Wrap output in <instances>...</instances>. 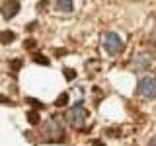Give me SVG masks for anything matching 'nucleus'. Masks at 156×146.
<instances>
[{
	"mask_svg": "<svg viewBox=\"0 0 156 146\" xmlns=\"http://www.w3.org/2000/svg\"><path fill=\"white\" fill-rule=\"evenodd\" d=\"M66 123L72 127V129H84L88 123V109L84 107V101H76L72 107H68L66 115H65Z\"/></svg>",
	"mask_w": 156,
	"mask_h": 146,
	"instance_id": "obj_1",
	"label": "nucleus"
},
{
	"mask_svg": "<svg viewBox=\"0 0 156 146\" xmlns=\"http://www.w3.org/2000/svg\"><path fill=\"white\" fill-rule=\"evenodd\" d=\"M43 134H47V140H51V142H61V140H65V136H62L61 117L53 115L51 119L45 123V127H43Z\"/></svg>",
	"mask_w": 156,
	"mask_h": 146,
	"instance_id": "obj_2",
	"label": "nucleus"
},
{
	"mask_svg": "<svg viewBox=\"0 0 156 146\" xmlns=\"http://www.w3.org/2000/svg\"><path fill=\"white\" fill-rule=\"evenodd\" d=\"M104 47H105V51L109 53L111 57H117V55H121V53H123L125 43H123V39L119 37V33L105 31L104 33Z\"/></svg>",
	"mask_w": 156,
	"mask_h": 146,
	"instance_id": "obj_3",
	"label": "nucleus"
},
{
	"mask_svg": "<svg viewBox=\"0 0 156 146\" xmlns=\"http://www.w3.org/2000/svg\"><path fill=\"white\" fill-rule=\"evenodd\" d=\"M136 94L140 97H146V99H150V97L156 96V76H144L139 80V84H136Z\"/></svg>",
	"mask_w": 156,
	"mask_h": 146,
	"instance_id": "obj_4",
	"label": "nucleus"
},
{
	"mask_svg": "<svg viewBox=\"0 0 156 146\" xmlns=\"http://www.w3.org/2000/svg\"><path fill=\"white\" fill-rule=\"evenodd\" d=\"M150 64H152V58H150L148 55H144V53H139V55H135V57H133V61H131V66H133L136 72H144V70H148Z\"/></svg>",
	"mask_w": 156,
	"mask_h": 146,
	"instance_id": "obj_5",
	"label": "nucleus"
},
{
	"mask_svg": "<svg viewBox=\"0 0 156 146\" xmlns=\"http://www.w3.org/2000/svg\"><path fill=\"white\" fill-rule=\"evenodd\" d=\"M20 12V0H6L0 8V14L4 16V19H12Z\"/></svg>",
	"mask_w": 156,
	"mask_h": 146,
	"instance_id": "obj_6",
	"label": "nucleus"
},
{
	"mask_svg": "<svg viewBox=\"0 0 156 146\" xmlns=\"http://www.w3.org/2000/svg\"><path fill=\"white\" fill-rule=\"evenodd\" d=\"M55 8L58 10V12L70 14V12H74V0H57Z\"/></svg>",
	"mask_w": 156,
	"mask_h": 146,
	"instance_id": "obj_7",
	"label": "nucleus"
},
{
	"mask_svg": "<svg viewBox=\"0 0 156 146\" xmlns=\"http://www.w3.org/2000/svg\"><path fill=\"white\" fill-rule=\"evenodd\" d=\"M14 39H16V33H14V31H4L2 35H0V41L6 43V45H8V43H12Z\"/></svg>",
	"mask_w": 156,
	"mask_h": 146,
	"instance_id": "obj_8",
	"label": "nucleus"
},
{
	"mask_svg": "<svg viewBox=\"0 0 156 146\" xmlns=\"http://www.w3.org/2000/svg\"><path fill=\"white\" fill-rule=\"evenodd\" d=\"M33 62L47 66V64H49V58H45V55H41V53H33Z\"/></svg>",
	"mask_w": 156,
	"mask_h": 146,
	"instance_id": "obj_9",
	"label": "nucleus"
},
{
	"mask_svg": "<svg viewBox=\"0 0 156 146\" xmlns=\"http://www.w3.org/2000/svg\"><path fill=\"white\" fill-rule=\"evenodd\" d=\"M66 103H68V94H66V92H62V94L55 99V105L57 107H65Z\"/></svg>",
	"mask_w": 156,
	"mask_h": 146,
	"instance_id": "obj_10",
	"label": "nucleus"
},
{
	"mask_svg": "<svg viewBox=\"0 0 156 146\" xmlns=\"http://www.w3.org/2000/svg\"><path fill=\"white\" fill-rule=\"evenodd\" d=\"M27 121L31 125H37L39 123V113H37V111H29V113H27Z\"/></svg>",
	"mask_w": 156,
	"mask_h": 146,
	"instance_id": "obj_11",
	"label": "nucleus"
},
{
	"mask_svg": "<svg viewBox=\"0 0 156 146\" xmlns=\"http://www.w3.org/2000/svg\"><path fill=\"white\" fill-rule=\"evenodd\" d=\"M26 101H27V103L31 105V107H37V109H43V107H45V105H43V103H41L39 99H33V97H27Z\"/></svg>",
	"mask_w": 156,
	"mask_h": 146,
	"instance_id": "obj_12",
	"label": "nucleus"
},
{
	"mask_svg": "<svg viewBox=\"0 0 156 146\" xmlns=\"http://www.w3.org/2000/svg\"><path fill=\"white\" fill-rule=\"evenodd\" d=\"M62 72H65V78H66V80H74V78H76V72L72 70V68H65Z\"/></svg>",
	"mask_w": 156,
	"mask_h": 146,
	"instance_id": "obj_13",
	"label": "nucleus"
},
{
	"mask_svg": "<svg viewBox=\"0 0 156 146\" xmlns=\"http://www.w3.org/2000/svg\"><path fill=\"white\" fill-rule=\"evenodd\" d=\"M0 103H4V105H14L12 99H10V97H6V96H0Z\"/></svg>",
	"mask_w": 156,
	"mask_h": 146,
	"instance_id": "obj_14",
	"label": "nucleus"
},
{
	"mask_svg": "<svg viewBox=\"0 0 156 146\" xmlns=\"http://www.w3.org/2000/svg\"><path fill=\"white\" fill-rule=\"evenodd\" d=\"M33 45H35V41H33V39H27V41L23 43V47H26V49H33Z\"/></svg>",
	"mask_w": 156,
	"mask_h": 146,
	"instance_id": "obj_15",
	"label": "nucleus"
},
{
	"mask_svg": "<svg viewBox=\"0 0 156 146\" xmlns=\"http://www.w3.org/2000/svg\"><path fill=\"white\" fill-rule=\"evenodd\" d=\"M148 146H156V136H152V138L148 140Z\"/></svg>",
	"mask_w": 156,
	"mask_h": 146,
	"instance_id": "obj_16",
	"label": "nucleus"
},
{
	"mask_svg": "<svg viewBox=\"0 0 156 146\" xmlns=\"http://www.w3.org/2000/svg\"><path fill=\"white\" fill-rule=\"evenodd\" d=\"M35 26H37V22H31V23H29V26H27V29H29V31H31V29L35 27Z\"/></svg>",
	"mask_w": 156,
	"mask_h": 146,
	"instance_id": "obj_17",
	"label": "nucleus"
},
{
	"mask_svg": "<svg viewBox=\"0 0 156 146\" xmlns=\"http://www.w3.org/2000/svg\"><path fill=\"white\" fill-rule=\"evenodd\" d=\"M94 146H105L104 142H98V140H96V142H94Z\"/></svg>",
	"mask_w": 156,
	"mask_h": 146,
	"instance_id": "obj_18",
	"label": "nucleus"
}]
</instances>
